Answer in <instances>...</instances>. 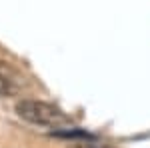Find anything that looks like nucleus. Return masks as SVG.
<instances>
[{"mask_svg": "<svg viewBox=\"0 0 150 148\" xmlns=\"http://www.w3.org/2000/svg\"><path fill=\"white\" fill-rule=\"evenodd\" d=\"M16 114L36 126H46V128H68L72 124L68 114H64L58 106L44 100H32L24 98L16 102Z\"/></svg>", "mask_w": 150, "mask_h": 148, "instance_id": "1", "label": "nucleus"}, {"mask_svg": "<svg viewBox=\"0 0 150 148\" xmlns=\"http://www.w3.org/2000/svg\"><path fill=\"white\" fill-rule=\"evenodd\" d=\"M22 86L24 76L20 74V70L14 68L6 60H0V96L2 98L18 96L22 92Z\"/></svg>", "mask_w": 150, "mask_h": 148, "instance_id": "2", "label": "nucleus"}, {"mask_svg": "<svg viewBox=\"0 0 150 148\" xmlns=\"http://www.w3.org/2000/svg\"><path fill=\"white\" fill-rule=\"evenodd\" d=\"M74 148H104V146H96V144H78V146H74Z\"/></svg>", "mask_w": 150, "mask_h": 148, "instance_id": "3", "label": "nucleus"}]
</instances>
